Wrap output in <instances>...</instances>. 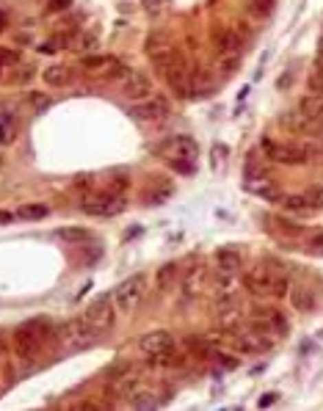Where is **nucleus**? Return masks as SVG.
<instances>
[{"mask_svg":"<svg viewBox=\"0 0 323 411\" xmlns=\"http://www.w3.org/2000/svg\"><path fill=\"white\" fill-rule=\"evenodd\" d=\"M243 287L252 296H260V298H285L287 290H290V282H287L282 265L274 263V265H257V268L246 271L243 274Z\"/></svg>","mask_w":323,"mask_h":411,"instance_id":"f257e3e1","label":"nucleus"},{"mask_svg":"<svg viewBox=\"0 0 323 411\" xmlns=\"http://www.w3.org/2000/svg\"><path fill=\"white\" fill-rule=\"evenodd\" d=\"M53 337V329L45 323V320H31V323H23L17 331H14V351L20 359H36L47 340Z\"/></svg>","mask_w":323,"mask_h":411,"instance_id":"f03ea898","label":"nucleus"},{"mask_svg":"<svg viewBox=\"0 0 323 411\" xmlns=\"http://www.w3.org/2000/svg\"><path fill=\"white\" fill-rule=\"evenodd\" d=\"M197 141L194 138H186V135H172L160 144V157H169V163L177 168V171H188L194 174V160H197Z\"/></svg>","mask_w":323,"mask_h":411,"instance_id":"7ed1b4c3","label":"nucleus"},{"mask_svg":"<svg viewBox=\"0 0 323 411\" xmlns=\"http://www.w3.org/2000/svg\"><path fill=\"white\" fill-rule=\"evenodd\" d=\"M80 208L83 213L89 216H97V219H111V216H119L124 208H127V199L122 190H102V193H89L80 199Z\"/></svg>","mask_w":323,"mask_h":411,"instance_id":"20e7f679","label":"nucleus"},{"mask_svg":"<svg viewBox=\"0 0 323 411\" xmlns=\"http://www.w3.org/2000/svg\"><path fill=\"white\" fill-rule=\"evenodd\" d=\"M144 296H146V279H144V274H135V276H127L124 282H119V287L113 290L111 298L119 312L130 315L144 301Z\"/></svg>","mask_w":323,"mask_h":411,"instance_id":"39448f33","label":"nucleus"},{"mask_svg":"<svg viewBox=\"0 0 323 411\" xmlns=\"http://www.w3.org/2000/svg\"><path fill=\"white\" fill-rule=\"evenodd\" d=\"M227 345L235 348L238 353H265L274 348V337L257 329H249V331L235 329V331H227Z\"/></svg>","mask_w":323,"mask_h":411,"instance_id":"423d86ee","label":"nucleus"},{"mask_svg":"<svg viewBox=\"0 0 323 411\" xmlns=\"http://www.w3.org/2000/svg\"><path fill=\"white\" fill-rule=\"evenodd\" d=\"M83 320H86L97 334H108V331L113 329V320H116L113 298H111V296H100V298H94V301L83 309Z\"/></svg>","mask_w":323,"mask_h":411,"instance_id":"0eeeda50","label":"nucleus"},{"mask_svg":"<svg viewBox=\"0 0 323 411\" xmlns=\"http://www.w3.org/2000/svg\"><path fill=\"white\" fill-rule=\"evenodd\" d=\"M100 334L83 320V318H75V320H67L61 329H58V340H61V345L64 348H69V351H83V348H89V345H94V340H97Z\"/></svg>","mask_w":323,"mask_h":411,"instance_id":"6e6552de","label":"nucleus"},{"mask_svg":"<svg viewBox=\"0 0 323 411\" xmlns=\"http://www.w3.org/2000/svg\"><path fill=\"white\" fill-rule=\"evenodd\" d=\"M160 72H164V78H166V83L175 89V94L177 97H194V89H191V78H194V69L183 61V58H177V56H172L166 64H160L157 67Z\"/></svg>","mask_w":323,"mask_h":411,"instance_id":"1a4fd4ad","label":"nucleus"},{"mask_svg":"<svg viewBox=\"0 0 323 411\" xmlns=\"http://www.w3.org/2000/svg\"><path fill=\"white\" fill-rule=\"evenodd\" d=\"M265 152L274 163H282V166H301V163H309L312 155L318 152V146H307V144H271L265 141Z\"/></svg>","mask_w":323,"mask_h":411,"instance_id":"9d476101","label":"nucleus"},{"mask_svg":"<svg viewBox=\"0 0 323 411\" xmlns=\"http://www.w3.org/2000/svg\"><path fill=\"white\" fill-rule=\"evenodd\" d=\"M279 124L287 130V133H293V135H304V138H315V135H320L323 133V122H315V119H309V116H304L301 111H285L282 116H279Z\"/></svg>","mask_w":323,"mask_h":411,"instance_id":"9b49d317","label":"nucleus"},{"mask_svg":"<svg viewBox=\"0 0 323 411\" xmlns=\"http://www.w3.org/2000/svg\"><path fill=\"white\" fill-rule=\"evenodd\" d=\"M138 389H144V373L135 367H127L122 375H113L108 386L111 397H135Z\"/></svg>","mask_w":323,"mask_h":411,"instance_id":"f8f14e48","label":"nucleus"},{"mask_svg":"<svg viewBox=\"0 0 323 411\" xmlns=\"http://www.w3.org/2000/svg\"><path fill=\"white\" fill-rule=\"evenodd\" d=\"M243 42H246V34L241 28H230V25H216L213 28V45L221 56H230V53H241L243 50Z\"/></svg>","mask_w":323,"mask_h":411,"instance_id":"ddd939ff","label":"nucleus"},{"mask_svg":"<svg viewBox=\"0 0 323 411\" xmlns=\"http://www.w3.org/2000/svg\"><path fill=\"white\" fill-rule=\"evenodd\" d=\"M210 282H213V279H210L208 265H194V268L186 271V276H183V298H186V301L199 298L202 293H208Z\"/></svg>","mask_w":323,"mask_h":411,"instance_id":"4468645a","label":"nucleus"},{"mask_svg":"<svg viewBox=\"0 0 323 411\" xmlns=\"http://www.w3.org/2000/svg\"><path fill=\"white\" fill-rule=\"evenodd\" d=\"M243 312H241V298L235 293L230 296H219V326L221 331H235L241 329Z\"/></svg>","mask_w":323,"mask_h":411,"instance_id":"2eb2a0df","label":"nucleus"},{"mask_svg":"<svg viewBox=\"0 0 323 411\" xmlns=\"http://www.w3.org/2000/svg\"><path fill=\"white\" fill-rule=\"evenodd\" d=\"M119 91H122V97H127V100H146V97H152V80L144 75V72H127L122 80H119Z\"/></svg>","mask_w":323,"mask_h":411,"instance_id":"dca6fc26","label":"nucleus"},{"mask_svg":"<svg viewBox=\"0 0 323 411\" xmlns=\"http://www.w3.org/2000/svg\"><path fill=\"white\" fill-rule=\"evenodd\" d=\"M169 100L164 97H146L141 100L135 108H133V116L141 119V122H160V119H166L169 116Z\"/></svg>","mask_w":323,"mask_h":411,"instance_id":"f3484780","label":"nucleus"},{"mask_svg":"<svg viewBox=\"0 0 323 411\" xmlns=\"http://www.w3.org/2000/svg\"><path fill=\"white\" fill-rule=\"evenodd\" d=\"M175 345V337L166 331V329H157V331H149V334H144L141 340H138V351L141 353H157V351H166V348H172Z\"/></svg>","mask_w":323,"mask_h":411,"instance_id":"a211bd4d","label":"nucleus"},{"mask_svg":"<svg viewBox=\"0 0 323 411\" xmlns=\"http://www.w3.org/2000/svg\"><path fill=\"white\" fill-rule=\"evenodd\" d=\"M216 265H219V271H224V274H238V271L243 268V254H241L238 249H232V246L219 249V252H216Z\"/></svg>","mask_w":323,"mask_h":411,"instance_id":"6ab92c4d","label":"nucleus"},{"mask_svg":"<svg viewBox=\"0 0 323 411\" xmlns=\"http://www.w3.org/2000/svg\"><path fill=\"white\" fill-rule=\"evenodd\" d=\"M183 362H186V353L175 351V345L166 348V351H157V353H149V356H146V364H152V367H164V370H169V367H180Z\"/></svg>","mask_w":323,"mask_h":411,"instance_id":"aec40b11","label":"nucleus"},{"mask_svg":"<svg viewBox=\"0 0 323 411\" xmlns=\"http://www.w3.org/2000/svg\"><path fill=\"white\" fill-rule=\"evenodd\" d=\"M287 296H290L293 309H298V312H312V309H315V293H312L309 287L296 285L293 290H287Z\"/></svg>","mask_w":323,"mask_h":411,"instance_id":"412c9836","label":"nucleus"},{"mask_svg":"<svg viewBox=\"0 0 323 411\" xmlns=\"http://www.w3.org/2000/svg\"><path fill=\"white\" fill-rule=\"evenodd\" d=\"M146 56L160 67V64H166L172 56H175V50L169 47V42L166 39H160V36H152L149 42H146Z\"/></svg>","mask_w":323,"mask_h":411,"instance_id":"4be33fe9","label":"nucleus"},{"mask_svg":"<svg viewBox=\"0 0 323 411\" xmlns=\"http://www.w3.org/2000/svg\"><path fill=\"white\" fill-rule=\"evenodd\" d=\"M246 188L252 190V193H260V196H265V199H279V190H276V182H274V177H268V174H260V177H254V179H246Z\"/></svg>","mask_w":323,"mask_h":411,"instance_id":"5701e85b","label":"nucleus"},{"mask_svg":"<svg viewBox=\"0 0 323 411\" xmlns=\"http://www.w3.org/2000/svg\"><path fill=\"white\" fill-rule=\"evenodd\" d=\"M296 111H301L304 116H309L315 122H323V97L320 94H307V97L298 100Z\"/></svg>","mask_w":323,"mask_h":411,"instance_id":"b1692460","label":"nucleus"},{"mask_svg":"<svg viewBox=\"0 0 323 411\" xmlns=\"http://www.w3.org/2000/svg\"><path fill=\"white\" fill-rule=\"evenodd\" d=\"M45 83L47 86H53V89H61V86H67L69 83V78H72V72H69V67H64V64H53V67H47L45 69Z\"/></svg>","mask_w":323,"mask_h":411,"instance_id":"393cba45","label":"nucleus"},{"mask_svg":"<svg viewBox=\"0 0 323 411\" xmlns=\"http://www.w3.org/2000/svg\"><path fill=\"white\" fill-rule=\"evenodd\" d=\"M177 274H180V265H177V263H166L164 268H157V274H155L157 287H160V290H169V287L175 285Z\"/></svg>","mask_w":323,"mask_h":411,"instance_id":"a878e982","label":"nucleus"},{"mask_svg":"<svg viewBox=\"0 0 323 411\" xmlns=\"http://www.w3.org/2000/svg\"><path fill=\"white\" fill-rule=\"evenodd\" d=\"M56 238L69 241V243H86V241H91V232L83 227H64V230H56Z\"/></svg>","mask_w":323,"mask_h":411,"instance_id":"bb28decb","label":"nucleus"},{"mask_svg":"<svg viewBox=\"0 0 323 411\" xmlns=\"http://www.w3.org/2000/svg\"><path fill=\"white\" fill-rule=\"evenodd\" d=\"M17 138V122L9 113H0V144H12Z\"/></svg>","mask_w":323,"mask_h":411,"instance_id":"cd10ccee","label":"nucleus"},{"mask_svg":"<svg viewBox=\"0 0 323 411\" xmlns=\"http://www.w3.org/2000/svg\"><path fill=\"white\" fill-rule=\"evenodd\" d=\"M50 210L45 208V204H23V208L17 210V216L23 219V221H36V219H45Z\"/></svg>","mask_w":323,"mask_h":411,"instance_id":"c85d7f7f","label":"nucleus"},{"mask_svg":"<svg viewBox=\"0 0 323 411\" xmlns=\"http://www.w3.org/2000/svg\"><path fill=\"white\" fill-rule=\"evenodd\" d=\"M113 58L111 56H86L80 64H83V69L89 72V75H100L102 72V67H108Z\"/></svg>","mask_w":323,"mask_h":411,"instance_id":"c756f323","label":"nucleus"},{"mask_svg":"<svg viewBox=\"0 0 323 411\" xmlns=\"http://www.w3.org/2000/svg\"><path fill=\"white\" fill-rule=\"evenodd\" d=\"M276 201H282L290 213H304V210H309V204H307L304 196H279Z\"/></svg>","mask_w":323,"mask_h":411,"instance_id":"7c9ffc66","label":"nucleus"},{"mask_svg":"<svg viewBox=\"0 0 323 411\" xmlns=\"http://www.w3.org/2000/svg\"><path fill=\"white\" fill-rule=\"evenodd\" d=\"M238 64H241V53H230V56H221V58H219L221 75H235V72H238Z\"/></svg>","mask_w":323,"mask_h":411,"instance_id":"2f4dec72","label":"nucleus"},{"mask_svg":"<svg viewBox=\"0 0 323 411\" xmlns=\"http://www.w3.org/2000/svg\"><path fill=\"white\" fill-rule=\"evenodd\" d=\"M216 293L219 296H230V293H235V279H232V274H219V279H216Z\"/></svg>","mask_w":323,"mask_h":411,"instance_id":"473e14b6","label":"nucleus"},{"mask_svg":"<svg viewBox=\"0 0 323 411\" xmlns=\"http://www.w3.org/2000/svg\"><path fill=\"white\" fill-rule=\"evenodd\" d=\"M249 12L257 17H268L274 12V0H249Z\"/></svg>","mask_w":323,"mask_h":411,"instance_id":"72a5a7b5","label":"nucleus"},{"mask_svg":"<svg viewBox=\"0 0 323 411\" xmlns=\"http://www.w3.org/2000/svg\"><path fill=\"white\" fill-rule=\"evenodd\" d=\"M34 75H36V69H34V67H28V64H23V67L12 75V83H20V86H23V83H31V80H34Z\"/></svg>","mask_w":323,"mask_h":411,"instance_id":"f704fd0d","label":"nucleus"},{"mask_svg":"<svg viewBox=\"0 0 323 411\" xmlns=\"http://www.w3.org/2000/svg\"><path fill=\"white\" fill-rule=\"evenodd\" d=\"M307 86H309V91H312V94H320V97H323V69H318V67H315V72L309 75Z\"/></svg>","mask_w":323,"mask_h":411,"instance_id":"c9c22d12","label":"nucleus"},{"mask_svg":"<svg viewBox=\"0 0 323 411\" xmlns=\"http://www.w3.org/2000/svg\"><path fill=\"white\" fill-rule=\"evenodd\" d=\"M164 3H166V0H141L144 12H146V14H152V17H157L160 12H164Z\"/></svg>","mask_w":323,"mask_h":411,"instance_id":"e433bc0d","label":"nucleus"},{"mask_svg":"<svg viewBox=\"0 0 323 411\" xmlns=\"http://www.w3.org/2000/svg\"><path fill=\"white\" fill-rule=\"evenodd\" d=\"M127 185H130V179H127L124 174H119V177H113V179H111V190H124Z\"/></svg>","mask_w":323,"mask_h":411,"instance_id":"4c0bfd02","label":"nucleus"},{"mask_svg":"<svg viewBox=\"0 0 323 411\" xmlns=\"http://www.w3.org/2000/svg\"><path fill=\"white\" fill-rule=\"evenodd\" d=\"M276 397H279V395H276V392H265V395H263V397H260V406H263V408H265V406H271V403H276Z\"/></svg>","mask_w":323,"mask_h":411,"instance_id":"58836bf2","label":"nucleus"},{"mask_svg":"<svg viewBox=\"0 0 323 411\" xmlns=\"http://www.w3.org/2000/svg\"><path fill=\"white\" fill-rule=\"evenodd\" d=\"M78 50H89V47H94V36H83L80 39V45H75Z\"/></svg>","mask_w":323,"mask_h":411,"instance_id":"ea45409f","label":"nucleus"},{"mask_svg":"<svg viewBox=\"0 0 323 411\" xmlns=\"http://www.w3.org/2000/svg\"><path fill=\"white\" fill-rule=\"evenodd\" d=\"M91 182H94V179H91V177H89V174H83V177H80V179H78V185H80V188H89V185H91Z\"/></svg>","mask_w":323,"mask_h":411,"instance_id":"a19ab883","label":"nucleus"},{"mask_svg":"<svg viewBox=\"0 0 323 411\" xmlns=\"http://www.w3.org/2000/svg\"><path fill=\"white\" fill-rule=\"evenodd\" d=\"M6 25H9V14L0 12V31H6Z\"/></svg>","mask_w":323,"mask_h":411,"instance_id":"79ce46f5","label":"nucleus"},{"mask_svg":"<svg viewBox=\"0 0 323 411\" xmlns=\"http://www.w3.org/2000/svg\"><path fill=\"white\" fill-rule=\"evenodd\" d=\"M31 102H36L39 108H42V105H47V100H45V97H39V94H34V97H31Z\"/></svg>","mask_w":323,"mask_h":411,"instance_id":"37998d69","label":"nucleus"},{"mask_svg":"<svg viewBox=\"0 0 323 411\" xmlns=\"http://www.w3.org/2000/svg\"><path fill=\"white\" fill-rule=\"evenodd\" d=\"M53 6H56V9H67L69 0H53Z\"/></svg>","mask_w":323,"mask_h":411,"instance_id":"c03bdc74","label":"nucleus"},{"mask_svg":"<svg viewBox=\"0 0 323 411\" xmlns=\"http://www.w3.org/2000/svg\"><path fill=\"white\" fill-rule=\"evenodd\" d=\"M318 56H323V36L318 39Z\"/></svg>","mask_w":323,"mask_h":411,"instance_id":"a18cd8bd","label":"nucleus"},{"mask_svg":"<svg viewBox=\"0 0 323 411\" xmlns=\"http://www.w3.org/2000/svg\"><path fill=\"white\" fill-rule=\"evenodd\" d=\"M0 353H3V334H0Z\"/></svg>","mask_w":323,"mask_h":411,"instance_id":"49530a36","label":"nucleus"}]
</instances>
